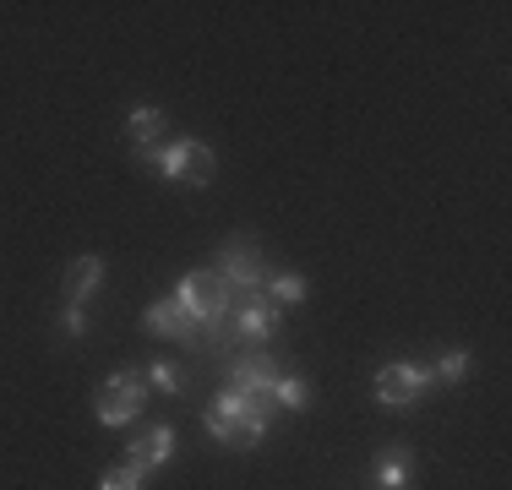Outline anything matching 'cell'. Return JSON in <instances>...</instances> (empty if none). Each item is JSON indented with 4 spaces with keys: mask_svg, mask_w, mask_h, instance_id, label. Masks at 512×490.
<instances>
[{
    "mask_svg": "<svg viewBox=\"0 0 512 490\" xmlns=\"http://www.w3.org/2000/svg\"><path fill=\"white\" fill-rule=\"evenodd\" d=\"M175 447H180L175 425H153V431H142V436L126 441V469H137L142 480H148V474H158L169 458H175Z\"/></svg>",
    "mask_w": 512,
    "mask_h": 490,
    "instance_id": "52a82bcc",
    "label": "cell"
},
{
    "mask_svg": "<svg viewBox=\"0 0 512 490\" xmlns=\"http://www.w3.org/2000/svg\"><path fill=\"white\" fill-rule=\"evenodd\" d=\"M311 398H316L311 382H306V376H289V371L273 382V392H267V403H273V409H311Z\"/></svg>",
    "mask_w": 512,
    "mask_h": 490,
    "instance_id": "4fadbf2b",
    "label": "cell"
},
{
    "mask_svg": "<svg viewBox=\"0 0 512 490\" xmlns=\"http://www.w3.org/2000/svg\"><path fill=\"white\" fill-rule=\"evenodd\" d=\"M60 333H66V338H88V305L66 300V311H60Z\"/></svg>",
    "mask_w": 512,
    "mask_h": 490,
    "instance_id": "e0dca14e",
    "label": "cell"
},
{
    "mask_svg": "<svg viewBox=\"0 0 512 490\" xmlns=\"http://www.w3.org/2000/svg\"><path fill=\"white\" fill-rule=\"evenodd\" d=\"M126 142H131V153H148V147L169 142V115L164 109H131L126 115Z\"/></svg>",
    "mask_w": 512,
    "mask_h": 490,
    "instance_id": "9c48e42d",
    "label": "cell"
},
{
    "mask_svg": "<svg viewBox=\"0 0 512 490\" xmlns=\"http://www.w3.org/2000/svg\"><path fill=\"white\" fill-rule=\"evenodd\" d=\"M99 284H104V256H77L71 273H66V300L88 305L93 294H99Z\"/></svg>",
    "mask_w": 512,
    "mask_h": 490,
    "instance_id": "7c38bea8",
    "label": "cell"
},
{
    "mask_svg": "<svg viewBox=\"0 0 512 490\" xmlns=\"http://www.w3.org/2000/svg\"><path fill=\"white\" fill-rule=\"evenodd\" d=\"M142 403H148V376L115 371L99 387V425H104V431H120V425H131L142 414Z\"/></svg>",
    "mask_w": 512,
    "mask_h": 490,
    "instance_id": "3957f363",
    "label": "cell"
},
{
    "mask_svg": "<svg viewBox=\"0 0 512 490\" xmlns=\"http://www.w3.org/2000/svg\"><path fill=\"white\" fill-rule=\"evenodd\" d=\"M409 474H414V452L409 447H393L376 458L371 469V490H409Z\"/></svg>",
    "mask_w": 512,
    "mask_h": 490,
    "instance_id": "30bf717a",
    "label": "cell"
},
{
    "mask_svg": "<svg viewBox=\"0 0 512 490\" xmlns=\"http://www.w3.org/2000/svg\"><path fill=\"white\" fill-rule=\"evenodd\" d=\"M425 392H431V365L420 360H387L376 371V403L382 409H414Z\"/></svg>",
    "mask_w": 512,
    "mask_h": 490,
    "instance_id": "7a4b0ae2",
    "label": "cell"
},
{
    "mask_svg": "<svg viewBox=\"0 0 512 490\" xmlns=\"http://www.w3.org/2000/svg\"><path fill=\"white\" fill-rule=\"evenodd\" d=\"M137 158L153 169V175L175 180V186H207V180H213V169H218L213 147H207V142H197V137L158 142V147H148V153H137Z\"/></svg>",
    "mask_w": 512,
    "mask_h": 490,
    "instance_id": "6da1fadb",
    "label": "cell"
},
{
    "mask_svg": "<svg viewBox=\"0 0 512 490\" xmlns=\"http://www.w3.org/2000/svg\"><path fill=\"white\" fill-rule=\"evenodd\" d=\"M278 327H284V311H278L262 289H251V294H240V300H235V311H229V322H224V338L267 343V338H278Z\"/></svg>",
    "mask_w": 512,
    "mask_h": 490,
    "instance_id": "277c9868",
    "label": "cell"
},
{
    "mask_svg": "<svg viewBox=\"0 0 512 490\" xmlns=\"http://www.w3.org/2000/svg\"><path fill=\"white\" fill-rule=\"evenodd\" d=\"M213 273L224 278L229 289H240V294H251V289H262V284H267V267H262V256H256L246 240H229L224 251H218V267H213Z\"/></svg>",
    "mask_w": 512,
    "mask_h": 490,
    "instance_id": "8992f818",
    "label": "cell"
},
{
    "mask_svg": "<svg viewBox=\"0 0 512 490\" xmlns=\"http://www.w3.org/2000/svg\"><path fill=\"white\" fill-rule=\"evenodd\" d=\"M267 436H273V403H267V398H251L246 414L235 420V447H262Z\"/></svg>",
    "mask_w": 512,
    "mask_h": 490,
    "instance_id": "8fae6325",
    "label": "cell"
},
{
    "mask_svg": "<svg viewBox=\"0 0 512 490\" xmlns=\"http://www.w3.org/2000/svg\"><path fill=\"white\" fill-rule=\"evenodd\" d=\"M224 376L235 392H246V398H267L273 382L284 376V365L273 360V354H224Z\"/></svg>",
    "mask_w": 512,
    "mask_h": 490,
    "instance_id": "5b68a950",
    "label": "cell"
},
{
    "mask_svg": "<svg viewBox=\"0 0 512 490\" xmlns=\"http://www.w3.org/2000/svg\"><path fill=\"white\" fill-rule=\"evenodd\" d=\"M262 294L278 305V311H284V305H300V300H306V294H311V284H306L300 273H267Z\"/></svg>",
    "mask_w": 512,
    "mask_h": 490,
    "instance_id": "5bb4252c",
    "label": "cell"
},
{
    "mask_svg": "<svg viewBox=\"0 0 512 490\" xmlns=\"http://www.w3.org/2000/svg\"><path fill=\"white\" fill-rule=\"evenodd\" d=\"M148 387L175 398V392H186V371H180L175 360H148Z\"/></svg>",
    "mask_w": 512,
    "mask_h": 490,
    "instance_id": "2e32d148",
    "label": "cell"
},
{
    "mask_svg": "<svg viewBox=\"0 0 512 490\" xmlns=\"http://www.w3.org/2000/svg\"><path fill=\"white\" fill-rule=\"evenodd\" d=\"M99 490H142V474H137V469H126V463H120V469H109L104 480H99Z\"/></svg>",
    "mask_w": 512,
    "mask_h": 490,
    "instance_id": "ac0fdd59",
    "label": "cell"
},
{
    "mask_svg": "<svg viewBox=\"0 0 512 490\" xmlns=\"http://www.w3.org/2000/svg\"><path fill=\"white\" fill-rule=\"evenodd\" d=\"M469 365H474V354H469V349H447V354H436V365H431V382H447V387H458L463 376H469Z\"/></svg>",
    "mask_w": 512,
    "mask_h": 490,
    "instance_id": "9a60e30c",
    "label": "cell"
},
{
    "mask_svg": "<svg viewBox=\"0 0 512 490\" xmlns=\"http://www.w3.org/2000/svg\"><path fill=\"white\" fill-rule=\"evenodd\" d=\"M142 327H148V333H158V338H175V343H191V349H202V338H197V327H191V316L180 311L175 300H153L148 305V316H142Z\"/></svg>",
    "mask_w": 512,
    "mask_h": 490,
    "instance_id": "ba28073f",
    "label": "cell"
}]
</instances>
